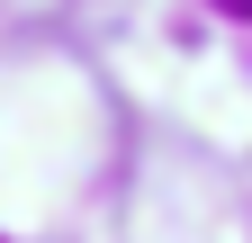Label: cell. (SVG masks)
<instances>
[{
	"label": "cell",
	"instance_id": "obj_1",
	"mask_svg": "<svg viewBox=\"0 0 252 243\" xmlns=\"http://www.w3.org/2000/svg\"><path fill=\"white\" fill-rule=\"evenodd\" d=\"M216 9H234V18H252V0H216Z\"/></svg>",
	"mask_w": 252,
	"mask_h": 243
}]
</instances>
